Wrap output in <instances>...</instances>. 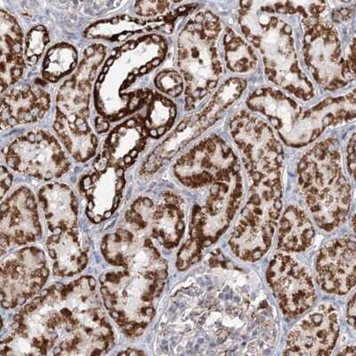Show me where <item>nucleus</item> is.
I'll return each mask as SVG.
<instances>
[{
    "label": "nucleus",
    "instance_id": "1",
    "mask_svg": "<svg viewBox=\"0 0 356 356\" xmlns=\"http://www.w3.org/2000/svg\"><path fill=\"white\" fill-rule=\"evenodd\" d=\"M12 333L26 339L35 355H100L114 343L91 276L47 289L19 312Z\"/></svg>",
    "mask_w": 356,
    "mask_h": 356
},
{
    "label": "nucleus",
    "instance_id": "2",
    "mask_svg": "<svg viewBox=\"0 0 356 356\" xmlns=\"http://www.w3.org/2000/svg\"><path fill=\"white\" fill-rule=\"evenodd\" d=\"M300 183L318 227L330 232L346 220L350 187L342 172L340 156L329 144L317 145L298 166Z\"/></svg>",
    "mask_w": 356,
    "mask_h": 356
},
{
    "label": "nucleus",
    "instance_id": "3",
    "mask_svg": "<svg viewBox=\"0 0 356 356\" xmlns=\"http://www.w3.org/2000/svg\"><path fill=\"white\" fill-rule=\"evenodd\" d=\"M168 271L136 273L124 269L104 273L101 295L109 316L129 337H138L155 316L154 301L160 297Z\"/></svg>",
    "mask_w": 356,
    "mask_h": 356
},
{
    "label": "nucleus",
    "instance_id": "4",
    "mask_svg": "<svg viewBox=\"0 0 356 356\" xmlns=\"http://www.w3.org/2000/svg\"><path fill=\"white\" fill-rule=\"evenodd\" d=\"M44 253L38 248H25L9 257L1 266V303L5 308H15L43 288L49 278Z\"/></svg>",
    "mask_w": 356,
    "mask_h": 356
},
{
    "label": "nucleus",
    "instance_id": "5",
    "mask_svg": "<svg viewBox=\"0 0 356 356\" xmlns=\"http://www.w3.org/2000/svg\"><path fill=\"white\" fill-rule=\"evenodd\" d=\"M5 158L13 170L43 180L61 177L70 167L62 148L44 132L30 133L13 142Z\"/></svg>",
    "mask_w": 356,
    "mask_h": 356
},
{
    "label": "nucleus",
    "instance_id": "6",
    "mask_svg": "<svg viewBox=\"0 0 356 356\" xmlns=\"http://www.w3.org/2000/svg\"><path fill=\"white\" fill-rule=\"evenodd\" d=\"M267 281L286 316L297 317L316 301V289L305 267L289 255L273 257L267 270Z\"/></svg>",
    "mask_w": 356,
    "mask_h": 356
},
{
    "label": "nucleus",
    "instance_id": "7",
    "mask_svg": "<svg viewBox=\"0 0 356 356\" xmlns=\"http://www.w3.org/2000/svg\"><path fill=\"white\" fill-rule=\"evenodd\" d=\"M214 139L197 146L177 161L175 172L187 187H202L234 172H240V165L233 152L225 144L218 148Z\"/></svg>",
    "mask_w": 356,
    "mask_h": 356
},
{
    "label": "nucleus",
    "instance_id": "8",
    "mask_svg": "<svg viewBox=\"0 0 356 356\" xmlns=\"http://www.w3.org/2000/svg\"><path fill=\"white\" fill-rule=\"evenodd\" d=\"M339 334L338 312L330 305H322L296 324L288 337L284 355H332Z\"/></svg>",
    "mask_w": 356,
    "mask_h": 356
},
{
    "label": "nucleus",
    "instance_id": "9",
    "mask_svg": "<svg viewBox=\"0 0 356 356\" xmlns=\"http://www.w3.org/2000/svg\"><path fill=\"white\" fill-rule=\"evenodd\" d=\"M102 253L108 263L136 273L166 272V260L148 237L139 232L120 228L108 234L102 243Z\"/></svg>",
    "mask_w": 356,
    "mask_h": 356
},
{
    "label": "nucleus",
    "instance_id": "10",
    "mask_svg": "<svg viewBox=\"0 0 356 356\" xmlns=\"http://www.w3.org/2000/svg\"><path fill=\"white\" fill-rule=\"evenodd\" d=\"M42 234L37 203L30 190L21 188L2 205L1 248L33 243Z\"/></svg>",
    "mask_w": 356,
    "mask_h": 356
},
{
    "label": "nucleus",
    "instance_id": "11",
    "mask_svg": "<svg viewBox=\"0 0 356 356\" xmlns=\"http://www.w3.org/2000/svg\"><path fill=\"white\" fill-rule=\"evenodd\" d=\"M355 241L339 238L320 251L316 260L318 284L327 293L345 295L355 284Z\"/></svg>",
    "mask_w": 356,
    "mask_h": 356
},
{
    "label": "nucleus",
    "instance_id": "12",
    "mask_svg": "<svg viewBox=\"0 0 356 356\" xmlns=\"http://www.w3.org/2000/svg\"><path fill=\"white\" fill-rule=\"evenodd\" d=\"M97 171V174L85 177L81 181V191L88 200L87 215L94 222L110 218L122 200L124 180L123 168H113Z\"/></svg>",
    "mask_w": 356,
    "mask_h": 356
},
{
    "label": "nucleus",
    "instance_id": "13",
    "mask_svg": "<svg viewBox=\"0 0 356 356\" xmlns=\"http://www.w3.org/2000/svg\"><path fill=\"white\" fill-rule=\"evenodd\" d=\"M39 199L47 227L54 234L73 231L78 221V202L65 184H53L40 191Z\"/></svg>",
    "mask_w": 356,
    "mask_h": 356
},
{
    "label": "nucleus",
    "instance_id": "14",
    "mask_svg": "<svg viewBox=\"0 0 356 356\" xmlns=\"http://www.w3.org/2000/svg\"><path fill=\"white\" fill-rule=\"evenodd\" d=\"M47 248L53 261V272L57 276H73L87 266L88 254L74 231L54 234L47 239Z\"/></svg>",
    "mask_w": 356,
    "mask_h": 356
},
{
    "label": "nucleus",
    "instance_id": "15",
    "mask_svg": "<svg viewBox=\"0 0 356 356\" xmlns=\"http://www.w3.org/2000/svg\"><path fill=\"white\" fill-rule=\"evenodd\" d=\"M151 234L166 249L177 247L182 239L186 221L179 198L165 195L163 202L154 209L151 224Z\"/></svg>",
    "mask_w": 356,
    "mask_h": 356
},
{
    "label": "nucleus",
    "instance_id": "16",
    "mask_svg": "<svg viewBox=\"0 0 356 356\" xmlns=\"http://www.w3.org/2000/svg\"><path fill=\"white\" fill-rule=\"evenodd\" d=\"M314 237L313 222L297 207L291 206L279 225L278 248L285 252H301L310 247Z\"/></svg>",
    "mask_w": 356,
    "mask_h": 356
},
{
    "label": "nucleus",
    "instance_id": "17",
    "mask_svg": "<svg viewBox=\"0 0 356 356\" xmlns=\"http://www.w3.org/2000/svg\"><path fill=\"white\" fill-rule=\"evenodd\" d=\"M2 56L1 79L2 91L5 87L15 83L21 77L24 70L22 53V34L14 19L2 12Z\"/></svg>",
    "mask_w": 356,
    "mask_h": 356
},
{
    "label": "nucleus",
    "instance_id": "18",
    "mask_svg": "<svg viewBox=\"0 0 356 356\" xmlns=\"http://www.w3.org/2000/svg\"><path fill=\"white\" fill-rule=\"evenodd\" d=\"M2 101V111L22 109L9 122L8 125L36 122L49 109V95L40 89L26 88L22 91H13Z\"/></svg>",
    "mask_w": 356,
    "mask_h": 356
},
{
    "label": "nucleus",
    "instance_id": "19",
    "mask_svg": "<svg viewBox=\"0 0 356 356\" xmlns=\"http://www.w3.org/2000/svg\"><path fill=\"white\" fill-rule=\"evenodd\" d=\"M154 209V202L148 198L138 199L134 202L125 216L126 221L130 228L142 233L151 227Z\"/></svg>",
    "mask_w": 356,
    "mask_h": 356
},
{
    "label": "nucleus",
    "instance_id": "20",
    "mask_svg": "<svg viewBox=\"0 0 356 356\" xmlns=\"http://www.w3.org/2000/svg\"><path fill=\"white\" fill-rule=\"evenodd\" d=\"M47 41L49 37L43 27L34 28L30 34H28L26 56L31 65L40 58Z\"/></svg>",
    "mask_w": 356,
    "mask_h": 356
},
{
    "label": "nucleus",
    "instance_id": "21",
    "mask_svg": "<svg viewBox=\"0 0 356 356\" xmlns=\"http://www.w3.org/2000/svg\"><path fill=\"white\" fill-rule=\"evenodd\" d=\"M156 85L161 90L172 97H177L183 90V82L180 76L175 72H162L156 78Z\"/></svg>",
    "mask_w": 356,
    "mask_h": 356
},
{
    "label": "nucleus",
    "instance_id": "22",
    "mask_svg": "<svg viewBox=\"0 0 356 356\" xmlns=\"http://www.w3.org/2000/svg\"><path fill=\"white\" fill-rule=\"evenodd\" d=\"M346 317H348V323L353 329L355 328V297L352 296L350 300L348 302V309H346Z\"/></svg>",
    "mask_w": 356,
    "mask_h": 356
},
{
    "label": "nucleus",
    "instance_id": "23",
    "mask_svg": "<svg viewBox=\"0 0 356 356\" xmlns=\"http://www.w3.org/2000/svg\"><path fill=\"white\" fill-rule=\"evenodd\" d=\"M12 184L11 175L8 172L4 167L1 168V197L10 188Z\"/></svg>",
    "mask_w": 356,
    "mask_h": 356
},
{
    "label": "nucleus",
    "instance_id": "24",
    "mask_svg": "<svg viewBox=\"0 0 356 356\" xmlns=\"http://www.w3.org/2000/svg\"><path fill=\"white\" fill-rule=\"evenodd\" d=\"M348 168L352 176H354L355 168V136H353L352 141L348 146Z\"/></svg>",
    "mask_w": 356,
    "mask_h": 356
},
{
    "label": "nucleus",
    "instance_id": "25",
    "mask_svg": "<svg viewBox=\"0 0 356 356\" xmlns=\"http://www.w3.org/2000/svg\"><path fill=\"white\" fill-rule=\"evenodd\" d=\"M339 355H355V346H346L341 352L339 353Z\"/></svg>",
    "mask_w": 356,
    "mask_h": 356
},
{
    "label": "nucleus",
    "instance_id": "26",
    "mask_svg": "<svg viewBox=\"0 0 356 356\" xmlns=\"http://www.w3.org/2000/svg\"><path fill=\"white\" fill-rule=\"evenodd\" d=\"M120 355H144V352L139 351L138 349L134 348H128L126 351L120 353Z\"/></svg>",
    "mask_w": 356,
    "mask_h": 356
},
{
    "label": "nucleus",
    "instance_id": "27",
    "mask_svg": "<svg viewBox=\"0 0 356 356\" xmlns=\"http://www.w3.org/2000/svg\"><path fill=\"white\" fill-rule=\"evenodd\" d=\"M114 62V58L113 57H111L110 59H108L107 60V62H106V66L109 67L111 66V65H113V63Z\"/></svg>",
    "mask_w": 356,
    "mask_h": 356
},
{
    "label": "nucleus",
    "instance_id": "28",
    "mask_svg": "<svg viewBox=\"0 0 356 356\" xmlns=\"http://www.w3.org/2000/svg\"><path fill=\"white\" fill-rule=\"evenodd\" d=\"M140 73H141V74H144V73H146L148 72V68L146 66H144L143 67V68L140 69Z\"/></svg>",
    "mask_w": 356,
    "mask_h": 356
},
{
    "label": "nucleus",
    "instance_id": "29",
    "mask_svg": "<svg viewBox=\"0 0 356 356\" xmlns=\"http://www.w3.org/2000/svg\"><path fill=\"white\" fill-rule=\"evenodd\" d=\"M104 73H102V74L99 76V79H98V81L102 82L104 81Z\"/></svg>",
    "mask_w": 356,
    "mask_h": 356
},
{
    "label": "nucleus",
    "instance_id": "30",
    "mask_svg": "<svg viewBox=\"0 0 356 356\" xmlns=\"http://www.w3.org/2000/svg\"><path fill=\"white\" fill-rule=\"evenodd\" d=\"M108 69H109V67H108L106 65L104 66V68L103 70L104 73H106L108 71Z\"/></svg>",
    "mask_w": 356,
    "mask_h": 356
}]
</instances>
